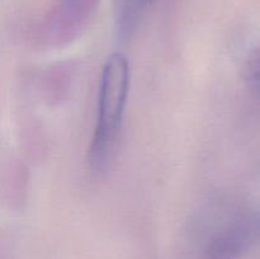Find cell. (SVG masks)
Masks as SVG:
<instances>
[{"mask_svg": "<svg viewBox=\"0 0 260 259\" xmlns=\"http://www.w3.org/2000/svg\"><path fill=\"white\" fill-rule=\"evenodd\" d=\"M129 63L122 52L107 58L102 69L95 126L89 147L93 172H107L116 151L129 93Z\"/></svg>", "mask_w": 260, "mask_h": 259, "instance_id": "obj_1", "label": "cell"}, {"mask_svg": "<svg viewBox=\"0 0 260 259\" xmlns=\"http://www.w3.org/2000/svg\"><path fill=\"white\" fill-rule=\"evenodd\" d=\"M260 243V211L243 213L210 236L203 249L205 259H239Z\"/></svg>", "mask_w": 260, "mask_h": 259, "instance_id": "obj_2", "label": "cell"}, {"mask_svg": "<svg viewBox=\"0 0 260 259\" xmlns=\"http://www.w3.org/2000/svg\"><path fill=\"white\" fill-rule=\"evenodd\" d=\"M243 78L246 86L260 98V45L246 55L243 63Z\"/></svg>", "mask_w": 260, "mask_h": 259, "instance_id": "obj_3", "label": "cell"}, {"mask_svg": "<svg viewBox=\"0 0 260 259\" xmlns=\"http://www.w3.org/2000/svg\"><path fill=\"white\" fill-rule=\"evenodd\" d=\"M151 2L152 0H122L119 9L140 15L141 10Z\"/></svg>", "mask_w": 260, "mask_h": 259, "instance_id": "obj_4", "label": "cell"}]
</instances>
